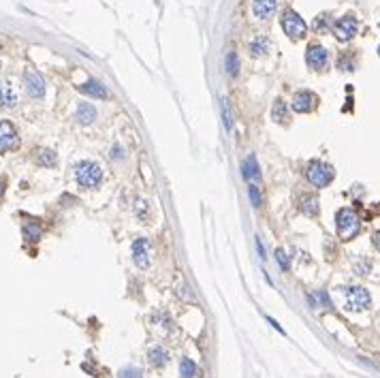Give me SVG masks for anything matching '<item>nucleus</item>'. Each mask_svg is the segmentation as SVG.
Wrapping results in <instances>:
<instances>
[{"mask_svg":"<svg viewBox=\"0 0 380 378\" xmlns=\"http://www.w3.org/2000/svg\"><path fill=\"white\" fill-rule=\"evenodd\" d=\"M336 224H338V235L348 241L357 235V233L361 231V220L355 210L350 208H342L338 214H336Z\"/></svg>","mask_w":380,"mask_h":378,"instance_id":"nucleus-1","label":"nucleus"},{"mask_svg":"<svg viewBox=\"0 0 380 378\" xmlns=\"http://www.w3.org/2000/svg\"><path fill=\"white\" fill-rule=\"evenodd\" d=\"M75 177L81 188H96L103 179V169L98 163H92V160H81L75 167Z\"/></svg>","mask_w":380,"mask_h":378,"instance_id":"nucleus-2","label":"nucleus"},{"mask_svg":"<svg viewBox=\"0 0 380 378\" xmlns=\"http://www.w3.org/2000/svg\"><path fill=\"white\" fill-rule=\"evenodd\" d=\"M305 177L310 179L312 186L325 188L327 184L333 182V177H336V171H333L331 165L323 163V160H312V163L307 165V169H305Z\"/></svg>","mask_w":380,"mask_h":378,"instance_id":"nucleus-3","label":"nucleus"},{"mask_svg":"<svg viewBox=\"0 0 380 378\" xmlns=\"http://www.w3.org/2000/svg\"><path fill=\"white\" fill-rule=\"evenodd\" d=\"M372 297L363 289V286H350L346 289V310L350 312H363L369 308Z\"/></svg>","mask_w":380,"mask_h":378,"instance_id":"nucleus-4","label":"nucleus"},{"mask_svg":"<svg viewBox=\"0 0 380 378\" xmlns=\"http://www.w3.org/2000/svg\"><path fill=\"white\" fill-rule=\"evenodd\" d=\"M282 30H284L291 39L297 41V39H303V37H305L307 24H305L295 11H291V9H288V11L282 15Z\"/></svg>","mask_w":380,"mask_h":378,"instance_id":"nucleus-5","label":"nucleus"},{"mask_svg":"<svg viewBox=\"0 0 380 378\" xmlns=\"http://www.w3.org/2000/svg\"><path fill=\"white\" fill-rule=\"evenodd\" d=\"M331 30L340 41H350L359 30V22H357L355 15H344L338 22L331 24Z\"/></svg>","mask_w":380,"mask_h":378,"instance_id":"nucleus-6","label":"nucleus"},{"mask_svg":"<svg viewBox=\"0 0 380 378\" xmlns=\"http://www.w3.org/2000/svg\"><path fill=\"white\" fill-rule=\"evenodd\" d=\"M20 146V137H17L15 126L9 120H0V154L11 152Z\"/></svg>","mask_w":380,"mask_h":378,"instance_id":"nucleus-7","label":"nucleus"},{"mask_svg":"<svg viewBox=\"0 0 380 378\" xmlns=\"http://www.w3.org/2000/svg\"><path fill=\"white\" fill-rule=\"evenodd\" d=\"M305 62L312 71H325V67H327V62H329V53L323 45L314 43L305 49Z\"/></svg>","mask_w":380,"mask_h":378,"instance_id":"nucleus-8","label":"nucleus"},{"mask_svg":"<svg viewBox=\"0 0 380 378\" xmlns=\"http://www.w3.org/2000/svg\"><path fill=\"white\" fill-rule=\"evenodd\" d=\"M293 109L297 113H310L316 109V105H319V98H316L314 92H310V90H299V92H295L293 96Z\"/></svg>","mask_w":380,"mask_h":378,"instance_id":"nucleus-9","label":"nucleus"},{"mask_svg":"<svg viewBox=\"0 0 380 378\" xmlns=\"http://www.w3.org/2000/svg\"><path fill=\"white\" fill-rule=\"evenodd\" d=\"M24 84H26V90H28V94L32 98H41L45 94V82H43V77L37 73V71H26L24 73Z\"/></svg>","mask_w":380,"mask_h":378,"instance_id":"nucleus-10","label":"nucleus"},{"mask_svg":"<svg viewBox=\"0 0 380 378\" xmlns=\"http://www.w3.org/2000/svg\"><path fill=\"white\" fill-rule=\"evenodd\" d=\"M133 261L137 267H148L150 265V244L148 239H135L133 241Z\"/></svg>","mask_w":380,"mask_h":378,"instance_id":"nucleus-11","label":"nucleus"},{"mask_svg":"<svg viewBox=\"0 0 380 378\" xmlns=\"http://www.w3.org/2000/svg\"><path fill=\"white\" fill-rule=\"evenodd\" d=\"M278 9V0H252V13L259 20H269Z\"/></svg>","mask_w":380,"mask_h":378,"instance_id":"nucleus-12","label":"nucleus"},{"mask_svg":"<svg viewBox=\"0 0 380 378\" xmlns=\"http://www.w3.org/2000/svg\"><path fill=\"white\" fill-rule=\"evenodd\" d=\"M241 175L248 179V182H257V179L261 177V169H259V163H257V158L255 154H248L246 160L241 163Z\"/></svg>","mask_w":380,"mask_h":378,"instance_id":"nucleus-13","label":"nucleus"},{"mask_svg":"<svg viewBox=\"0 0 380 378\" xmlns=\"http://www.w3.org/2000/svg\"><path fill=\"white\" fill-rule=\"evenodd\" d=\"M79 90L84 94H88V96H94V98H107V96H109L107 88L101 82H96V79H88L84 86H79Z\"/></svg>","mask_w":380,"mask_h":378,"instance_id":"nucleus-14","label":"nucleus"},{"mask_svg":"<svg viewBox=\"0 0 380 378\" xmlns=\"http://www.w3.org/2000/svg\"><path fill=\"white\" fill-rule=\"evenodd\" d=\"M17 105V94L13 86L9 82H3L0 84V107H7V109H11V107Z\"/></svg>","mask_w":380,"mask_h":378,"instance_id":"nucleus-15","label":"nucleus"},{"mask_svg":"<svg viewBox=\"0 0 380 378\" xmlns=\"http://www.w3.org/2000/svg\"><path fill=\"white\" fill-rule=\"evenodd\" d=\"M299 210L310 216V218H314V216H319V199H316L314 195H301L299 199Z\"/></svg>","mask_w":380,"mask_h":378,"instance_id":"nucleus-16","label":"nucleus"},{"mask_svg":"<svg viewBox=\"0 0 380 378\" xmlns=\"http://www.w3.org/2000/svg\"><path fill=\"white\" fill-rule=\"evenodd\" d=\"M77 120L81 124H92L96 120V107L92 103H81L77 107Z\"/></svg>","mask_w":380,"mask_h":378,"instance_id":"nucleus-17","label":"nucleus"},{"mask_svg":"<svg viewBox=\"0 0 380 378\" xmlns=\"http://www.w3.org/2000/svg\"><path fill=\"white\" fill-rule=\"evenodd\" d=\"M148 359H150V363H152V365L160 367V365H165V363L169 361V353H167V350L162 348V346H154V348L150 350Z\"/></svg>","mask_w":380,"mask_h":378,"instance_id":"nucleus-18","label":"nucleus"},{"mask_svg":"<svg viewBox=\"0 0 380 378\" xmlns=\"http://www.w3.org/2000/svg\"><path fill=\"white\" fill-rule=\"evenodd\" d=\"M271 118H274L276 122H280V124H284L286 120H288V107H286V103L284 101H278L274 103V107H271Z\"/></svg>","mask_w":380,"mask_h":378,"instance_id":"nucleus-19","label":"nucleus"},{"mask_svg":"<svg viewBox=\"0 0 380 378\" xmlns=\"http://www.w3.org/2000/svg\"><path fill=\"white\" fill-rule=\"evenodd\" d=\"M41 233H43V231H41V224H39V222L30 220V222L24 224V237L28 239V241H39Z\"/></svg>","mask_w":380,"mask_h":378,"instance_id":"nucleus-20","label":"nucleus"},{"mask_svg":"<svg viewBox=\"0 0 380 378\" xmlns=\"http://www.w3.org/2000/svg\"><path fill=\"white\" fill-rule=\"evenodd\" d=\"M224 67H227V73L231 77L237 75V69H239V60H237V53L235 51H229L227 58H224Z\"/></svg>","mask_w":380,"mask_h":378,"instance_id":"nucleus-21","label":"nucleus"},{"mask_svg":"<svg viewBox=\"0 0 380 378\" xmlns=\"http://www.w3.org/2000/svg\"><path fill=\"white\" fill-rule=\"evenodd\" d=\"M269 47V41L265 37H257L255 41L250 43V51H252V56H261V53H265Z\"/></svg>","mask_w":380,"mask_h":378,"instance_id":"nucleus-22","label":"nucleus"},{"mask_svg":"<svg viewBox=\"0 0 380 378\" xmlns=\"http://www.w3.org/2000/svg\"><path fill=\"white\" fill-rule=\"evenodd\" d=\"M179 374H182V378H193L197 374V363L193 361V359H182V365H179Z\"/></svg>","mask_w":380,"mask_h":378,"instance_id":"nucleus-23","label":"nucleus"},{"mask_svg":"<svg viewBox=\"0 0 380 378\" xmlns=\"http://www.w3.org/2000/svg\"><path fill=\"white\" fill-rule=\"evenodd\" d=\"M37 163L43 167H53L56 165V154H53L51 150H41L37 154Z\"/></svg>","mask_w":380,"mask_h":378,"instance_id":"nucleus-24","label":"nucleus"},{"mask_svg":"<svg viewBox=\"0 0 380 378\" xmlns=\"http://www.w3.org/2000/svg\"><path fill=\"white\" fill-rule=\"evenodd\" d=\"M248 193H250L252 205H255V208H261V203H263V197H261V193H259V186L250 184V186H248Z\"/></svg>","mask_w":380,"mask_h":378,"instance_id":"nucleus-25","label":"nucleus"},{"mask_svg":"<svg viewBox=\"0 0 380 378\" xmlns=\"http://www.w3.org/2000/svg\"><path fill=\"white\" fill-rule=\"evenodd\" d=\"M117 378H143V374H141V370H137V367L129 365V367H124V370H120V376Z\"/></svg>","mask_w":380,"mask_h":378,"instance_id":"nucleus-26","label":"nucleus"},{"mask_svg":"<svg viewBox=\"0 0 380 378\" xmlns=\"http://www.w3.org/2000/svg\"><path fill=\"white\" fill-rule=\"evenodd\" d=\"M314 28H316V32H327V30H329V17H327V15L316 17Z\"/></svg>","mask_w":380,"mask_h":378,"instance_id":"nucleus-27","label":"nucleus"},{"mask_svg":"<svg viewBox=\"0 0 380 378\" xmlns=\"http://www.w3.org/2000/svg\"><path fill=\"white\" fill-rule=\"evenodd\" d=\"M276 261L280 263V267H282L284 272H288V267H291V265H288V257H286L284 250H276Z\"/></svg>","mask_w":380,"mask_h":378,"instance_id":"nucleus-28","label":"nucleus"},{"mask_svg":"<svg viewBox=\"0 0 380 378\" xmlns=\"http://www.w3.org/2000/svg\"><path fill=\"white\" fill-rule=\"evenodd\" d=\"M222 115H224V126L231 129V113H229V103L222 101Z\"/></svg>","mask_w":380,"mask_h":378,"instance_id":"nucleus-29","label":"nucleus"},{"mask_svg":"<svg viewBox=\"0 0 380 378\" xmlns=\"http://www.w3.org/2000/svg\"><path fill=\"white\" fill-rule=\"evenodd\" d=\"M352 67H355V62H352L348 56H342L340 58V69L342 71H352Z\"/></svg>","mask_w":380,"mask_h":378,"instance_id":"nucleus-30","label":"nucleus"},{"mask_svg":"<svg viewBox=\"0 0 380 378\" xmlns=\"http://www.w3.org/2000/svg\"><path fill=\"white\" fill-rule=\"evenodd\" d=\"M372 244H374V248L380 252V231H376L374 235H372Z\"/></svg>","mask_w":380,"mask_h":378,"instance_id":"nucleus-31","label":"nucleus"},{"mask_svg":"<svg viewBox=\"0 0 380 378\" xmlns=\"http://www.w3.org/2000/svg\"><path fill=\"white\" fill-rule=\"evenodd\" d=\"M257 250H259V257H261V259H267V257H265V248H263V241H261L259 237H257Z\"/></svg>","mask_w":380,"mask_h":378,"instance_id":"nucleus-32","label":"nucleus"},{"mask_svg":"<svg viewBox=\"0 0 380 378\" xmlns=\"http://www.w3.org/2000/svg\"><path fill=\"white\" fill-rule=\"evenodd\" d=\"M267 321L271 323V327H274V329H278V331H280V334H284V329H282V327H280V325H278V321H274V319H271V317H267Z\"/></svg>","mask_w":380,"mask_h":378,"instance_id":"nucleus-33","label":"nucleus"},{"mask_svg":"<svg viewBox=\"0 0 380 378\" xmlns=\"http://www.w3.org/2000/svg\"><path fill=\"white\" fill-rule=\"evenodd\" d=\"M3 193H5V182L0 179V197H3Z\"/></svg>","mask_w":380,"mask_h":378,"instance_id":"nucleus-34","label":"nucleus"}]
</instances>
